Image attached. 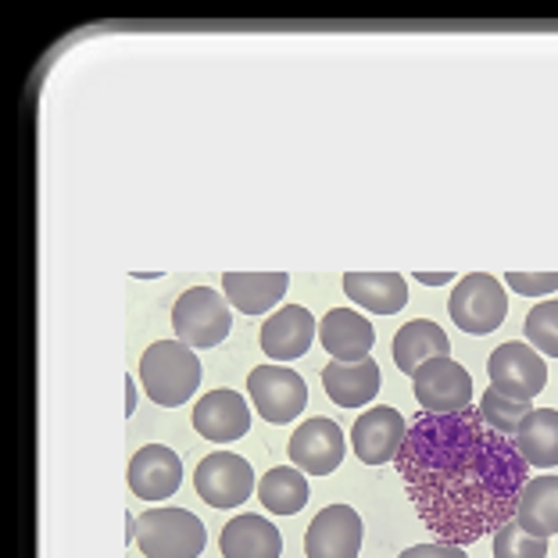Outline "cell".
Here are the masks:
<instances>
[{
  "instance_id": "cell-21",
  "label": "cell",
  "mask_w": 558,
  "mask_h": 558,
  "mask_svg": "<svg viewBox=\"0 0 558 558\" xmlns=\"http://www.w3.org/2000/svg\"><path fill=\"white\" fill-rule=\"evenodd\" d=\"M515 523L530 537H555L558 534V476H534L519 490L515 501Z\"/></svg>"
},
{
  "instance_id": "cell-8",
  "label": "cell",
  "mask_w": 558,
  "mask_h": 558,
  "mask_svg": "<svg viewBox=\"0 0 558 558\" xmlns=\"http://www.w3.org/2000/svg\"><path fill=\"white\" fill-rule=\"evenodd\" d=\"M487 376L498 395L534 404V398L548 384V365H544L541 351L523 344V340H509L487 359Z\"/></svg>"
},
{
  "instance_id": "cell-22",
  "label": "cell",
  "mask_w": 558,
  "mask_h": 558,
  "mask_svg": "<svg viewBox=\"0 0 558 558\" xmlns=\"http://www.w3.org/2000/svg\"><path fill=\"white\" fill-rule=\"evenodd\" d=\"M429 359H451V340L434 319H412L395 333V365L401 373H415Z\"/></svg>"
},
{
  "instance_id": "cell-29",
  "label": "cell",
  "mask_w": 558,
  "mask_h": 558,
  "mask_svg": "<svg viewBox=\"0 0 558 558\" xmlns=\"http://www.w3.org/2000/svg\"><path fill=\"white\" fill-rule=\"evenodd\" d=\"M398 558H465V548H454V544H415V548L401 551Z\"/></svg>"
},
{
  "instance_id": "cell-28",
  "label": "cell",
  "mask_w": 558,
  "mask_h": 558,
  "mask_svg": "<svg viewBox=\"0 0 558 558\" xmlns=\"http://www.w3.org/2000/svg\"><path fill=\"white\" fill-rule=\"evenodd\" d=\"M505 287H512L515 294H523V298H551L555 290H558V272H505Z\"/></svg>"
},
{
  "instance_id": "cell-10",
  "label": "cell",
  "mask_w": 558,
  "mask_h": 558,
  "mask_svg": "<svg viewBox=\"0 0 558 558\" xmlns=\"http://www.w3.org/2000/svg\"><path fill=\"white\" fill-rule=\"evenodd\" d=\"M344 429H340L333 418H304L294 429V437L287 444V454L304 476H329L337 473L340 462H344Z\"/></svg>"
},
{
  "instance_id": "cell-2",
  "label": "cell",
  "mask_w": 558,
  "mask_h": 558,
  "mask_svg": "<svg viewBox=\"0 0 558 558\" xmlns=\"http://www.w3.org/2000/svg\"><path fill=\"white\" fill-rule=\"evenodd\" d=\"M140 384L161 409H180L201 387V359L183 340H158L140 359Z\"/></svg>"
},
{
  "instance_id": "cell-18",
  "label": "cell",
  "mask_w": 558,
  "mask_h": 558,
  "mask_svg": "<svg viewBox=\"0 0 558 558\" xmlns=\"http://www.w3.org/2000/svg\"><path fill=\"white\" fill-rule=\"evenodd\" d=\"M222 558H279L283 555V534L265 515H236L219 534Z\"/></svg>"
},
{
  "instance_id": "cell-3",
  "label": "cell",
  "mask_w": 558,
  "mask_h": 558,
  "mask_svg": "<svg viewBox=\"0 0 558 558\" xmlns=\"http://www.w3.org/2000/svg\"><path fill=\"white\" fill-rule=\"evenodd\" d=\"M136 548L144 558H197L208 544L205 523L186 509H147L136 515Z\"/></svg>"
},
{
  "instance_id": "cell-11",
  "label": "cell",
  "mask_w": 558,
  "mask_h": 558,
  "mask_svg": "<svg viewBox=\"0 0 558 558\" xmlns=\"http://www.w3.org/2000/svg\"><path fill=\"white\" fill-rule=\"evenodd\" d=\"M404 437H409V423L398 409H387V404H376V409L354 418L351 426V448L365 465L395 462Z\"/></svg>"
},
{
  "instance_id": "cell-9",
  "label": "cell",
  "mask_w": 558,
  "mask_h": 558,
  "mask_svg": "<svg viewBox=\"0 0 558 558\" xmlns=\"http://www.w3.org/2000/svg\"><path fill=\"white\" fill-rule=\"evenodd\" d=\"M194 487L201 494V501L211 505V509H236V505H244L258 490L255 469H251L244 454L233 451H215L208 459H201L194 473Z\"/></svg>"
},
{
  "instance_id": "cell-19",
  "label": "cell",
  "mask_w": 558,
  "mask_h": 558,
  "mask_svg": "<svg viewBox=\"0 0 558 558\" xmlns=\"http://www.w3.org/2000/svg\"><path fill=\"white\" fill-rule=\"evenodd\" d=\"M290 287L287 272H226L222 294L244 315H265L283 301Z\"/></svg>"
},
{
  "instance_id": "cell-31",
  "label": "cell",
  "mask_w": 558,
  "mask_h": 558,
  "mask_svg": "<svg viewBox=\"0 0 558 558\" xmlns=\"http://www.w3.org/2000/svg\"><path fill=\"white\" fill-rule=\"evenodd\" d=\"M133 409H136V384L125 379V415H133Z\"/></svg>"
},
{
  "instance_id": "cell-13",
  "label": "cell",
  "mask_w": 558,
  "mask_h": 558,
  "mask_svg": "<svg viewBox=\"0 0 558 558\" xmlns=\"http://www.w3.org/2000/svg\"><path fill=\"white\" fill-rule=\"evenodd\" d=\"M183 484L180 454L165 444H147L130 459V490L140 501H169Z\"/></svg>"
},
{
  "instance_id": "cell-23",
  "label": "cell",
  "mask_w": 558,
  "mask_h": 558,
  "mask_svg": "<svg viewBox=\"0 0 558 558\" xmlns=\"http://www.w3.org/2000/svg\"><path fill=\"white\" fill-rule=\"evenodd\" d=\"M515 451L526 465L555 469L558 465V409H534L515 434Z\"/></svg>"
},
{
  "instance_id": "cell-14",
  "label": "cell",
  "mask_w": 558,
  "mask_h": 558,
  "mask_svg": "<svg viewBox=\"0 0 558 558\" xmlns=\"http://www.w3.org/2000/svg\"><path fill=\"white\" fill-rule=\"evenodd\" d=\"M315 333H319V326H315L308 308H301V304H283V308L265 319L258 340H262L265 359L294 362L301 354H308Z\"/></svg>"
},
{
  "instance_id": "cell-1",
  "label": "cell",
  "mask_w": 558,
  "mask_h": 558,
  "mask_svg": "<svg viewBox=\"0 0 558 558\" xmlns=\"http://www.w3.org/2000/svg\"><path fill=\"white\" fill-rule=\"evenodd\" d=\"M395 465L418 519L454 548L512 523L530 480L515 444L490 429L480 409L415 418Z\"/></svg>"
},
{
  "instance_id": "cell-20",
  "label": "cell",
  "mask_w": 558,
  "mask_h": 558,
  "mask_svg": "<svg viewBox=\"0 0 558 558\" xmlns=\"http://www.w3.org/2000/svg\"><path fill=\"white\" fill-rule=\"evenodd\" d=\"M344 294L365 312L398 315L409 304V279L398 272H348Z\"/></svg>"
},
{
  "instance_id": "cell-12",
  "label": "cell",
  "mask_w": 558,
  "mask_h": 558,
  "mask_svg": "<svg viewBox=\"0 0 558 558\" xmlns=\"http://www.w3.org/2000/svg\"><path fill=\"white\" fill-rule=\"evenodd\" d=\"M362 519L351 505H329L308 523L304 555L308 558H359Z\"/></svg>"
},
{
  "instance_id": "cell-4",
  "label": "cell",
  "mask_w": 558,
  "mask_h": 558,
  "mask_svg": "<svg viewBox=\"0 0 558 558\" xmlns=\"http://www.w3.org/2000/svg\"><path fill=\"white\" fill-rule=\"evenodd\" d=\"M448 312L462 333L487 337L494 329H501L505 315H509V298L501 290V279L487 272H469L454 283Z\"/></svg>"
},
{
  "instance_id": "cell-27",
  "label": "cell",
  "mask_w": 558,
  "mask_h": 558,
  "mask_svg": "<svg viewBox=\"0 0 558 558\" xmlns=\"http://www.w3.org/2000/svg\"><path fill=\"white\" fill-rule=\"evenodd\" d=\"M494 558H548V541L530 537L512 519L501 530H494Z\"/></svg>"
},
{
  "instance_id": "cell-7",
  "label": "cell",
  "mask_w": 558,
  "mask_h": 558,
  "mask_svg": "<svg viewBox=\"0 0 558 558\" xmlns=\"http://www.w3.org/2000/svg\"><path fill=\"white\" fill-rule=\"evenodd\" d=\"M247 395L255 401V412L272 426H283L298 418L308 404V384L290 365H255L247 376Z\"/></svg>"
},
{
  "instance_id": "cell-25",
  "label": "cell",
  "mask_w": 558,
  "mask_h": 558,
  "mask_svg": "<svg viewBox=\"0 0 558 558\" xmlns=\"http://www.w3.org/2000/svg\"><path fill=\"white\" fill-rule=\"evenodd\" d=\"M530 412H534V404H530V401H512V398L498 395L494 387H487V395L480 398V415H484V423L490 429H498V434L509 437V440H515L519 426L526 423Z\"/></svg>"
},
{
  "instance_id": "cell-6",
  "label": "cell",
  "mask_w": 558,
  "mask_h": 558,
  "mask_svg": "<svg viewBox=\"0 0 558 558\" xmlns=\"http://www.w3.org/2000/svg\"><path fill=\"white\" fill-rule=\"evenodd\" d=\"M418 409L429 415H454L473 409V376L454 359H429L412 373Z\"/></svg>"
},
{
  "instance_id": "cell-24",
  "label": "cell",
  "mask_w": 558,
  "mask_h": 558,
  "mask_svg": "<svg viewBox=\"0 0 558 558\" xmlns=\"http://www.w3.org/2000/svg\"><path fill=\"white\" fill-rule=\"evenodd\" d=\"M255 494L272 515H298L308 505V480L298 465H276L258 480Z\"/></svg>"
},
{
  "instance_id": "cell-15",
  "label": "cell",
  "mask_w": 558,
  "mask_h": 558,
  "mask_svg": "<svg viewBox=\"0 0 558 558\" xmlns=\"http://www.w3.org/2000/svg\"><path fill=\"white\" fill-rule=\"evenodd\" d=\"M194 429L211 444H233L251 429V409L236 390H208L194 404Z\"/></svg>"
},
{
  "instance_id": "cell-26",
  "label": "cell",
  "mask_w": 558,
  "mask_h": 558,
  "mask_svg": "<svg viewBox=\"0 0 558 558\" xmlns=\"http://www.w3.org/2000/svg\"><path fill=\"white\" fill-rule=\"evenodd\" d=\"M523 333L534 351L548 354V359H558V298L537 301L534 308L526 312Z\"/></svg>"
},
{
  "instance_id": "cell-30",
  "label": "cell",
  "mask_w": 558,
  "mask_h": 558,
  "mask_svg": "<svg viewBox=\"0 0 558 558\" xmlns=\"http://www.w3.org/2000/svg\"><path fill=\"white\" fill-rule=\"evenodd\" d=\"M454 272H415V283H423V287H444V283H451Z\"/></svg>"
},
{
  "instance_id": "cell-16",
  "label": "cell",
  "mask_w": 558,
  "mask_h": 558,
  "mask_svg": "<svg viewBox=\"0 0 558 558\" xmlns=\"http://www.w3.org/2000/svg\"><path fill=\"white\" fill-rule=\"evenodd\" d=\"M319 340L333 362H359L369 359V351L376 344V329L354 308H333L319 323Z\"/></svg>"
},
{
  "instance_id": "cell-17",
  "label": "cell",
  "mask_w": 558,
  "mask_h": 558,
  "mask_svg": "<svg viewBox=\"0 0 558 558\" xmlns=\"http://www.w3.org/2000/svg\"><path fill=\"white\" fill-rule=\"evenodd\" d=\"M326 398L340 409H362L379 395V365L373 359L359 362H329L323 369Z\"/></svg>"
},
{
  "instance_id": "cell-5",
  "label": "cell",
  "mask_w": 558,
  "mask_h": 558,
  "mask_svg": "<svg viewBox=\"0 0 558 558\" xmlns=\"http://www.w3.org/2000/svg\"><path fill=\"white\" fill-rule=\"evenodd\" d=\"M172 329L186 348H219L233 329L230 304L211 287H190L172 308Z\"/></svg>"
}]
</instances>
